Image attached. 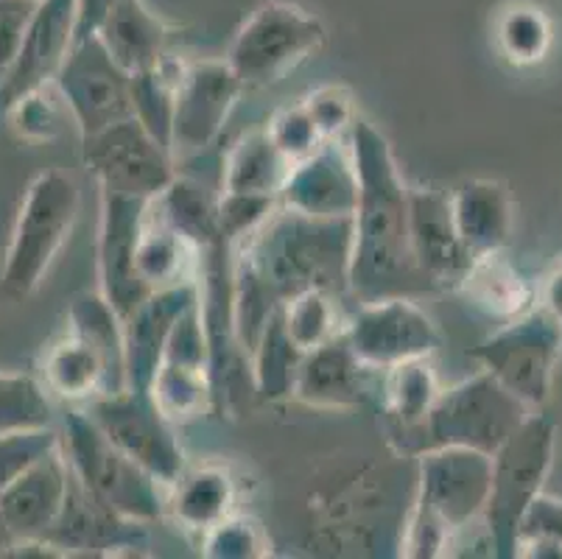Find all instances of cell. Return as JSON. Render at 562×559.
<instances>
[{"instance_id":"cell-1","label":"cell","mask_w":562,"mask_h":559,"mask_svg":"<svg viewBox=\"0 0 562 559\" xmlns=\"http://www.w3.org/2000/svg\"><path fill=\"white\" fill-rule=\"evenodd\" d=\"M350 154L359 174L352 213V253L347 291L359 302L434 291L417 269L408 238V188L390 141L364 118L350 126Z\"/></svg>"},{"instance_id":"cell-2","label":"cell","mask_w":562,"mask_h":559,"mask_svg":"<svg viewBox=\"0 0 562 559\" xmlns=\"http://www.w3.org/2000/svg\"><path fill=\"white\" fill-rule=\"evenodd\" d=\"M352 219H314L283 204L235 246V260L283 305L308 289L345 294L350 280Z\"/></svg>"},{"instance_id":"cell-3","label":"cell","mask_w":562,"mask_h":559,"mask_svg":"<svg viewBox=\"0 0 562 559\" xmlns=\"http://www.w3.org/2000/svg\"><path fill=\"white\" fill-rule=\"evenodd\" d=\"M59 450L76 484L110 515L140 526H151L166 515L162 490L168 487L115 448L85 409L65 414L59 425Z\"/></svg>"},{"instance_id":"cell-4","label":"cell","mask_w":562,"mask_h":559,"mask_svg":"<svg viewBox=\"0 0 562 559\" xmlns=\"http://www.w3.org/2000/svg\"><path fill=\"white\" fill-rule=\"evenodd\" d=\"M79 204V188L68 174L50 168L34 177L20 202L0 269V294L7 300H29L43 286L74 233Z\"/></svg>"},{"instance_id":"cell-5","label":"cell","mask_w":562,"mask_h":559,"mask_svg":"<svg viewBox=\"0 0 562 559\" xmlns=\"http://www.w3.org/2000/svg\"><path fill=\"white\" fill-rule=\"evenodd\" d=\"M554 448L557 423L540 409L531 412L513 437L493 454L490 495L482 515L493 557L515 559L520 517L549 481Z\"/></svg>"},{"instance_id":"cell-6","label":"cell","mask_w":562,"mask_h":559,"mask_svg":"<svg viewBox=\"0 0 562 559\" xmlns=\"http://www.w3.org/2000/svg\"><path fill=\"white\" fill-rule=\"evenodd\" d=\"M529 409L501 387L490 372H476L451 389H442L431 412L412 437V450L470 448L493 456L529 417Z\"/></svg>"},{"instance_id":"cell-7","label":"cell","mask_w":562,"mask_h":559,"mask_svg":"<svg viewBox=\"0 0 562 559\" xmlns=\"http://www.w3.org/2000/svg\"><path fill=\"white\" fill-rule=\"evenodd\" d=\"M328 43V29L308 9L289 0H269L255 9L235 31L227 48V65L241 79L244 90L272 87L319 54Z\"/></svg>"},{"instance_id":"cell-8","label":"cell","mask_w":562,"mask_h":559,"mask_svg":"<svg viewBox=\"0 0 562 559\" xmlns=\"http://www.w3.org/2000/svg\"><path fill=\"white\" fill-rule=\"evenodd\" d=\"M470 356L529 412H540L554 387V372L562 356V327L543 308H531L529 314L515 316L484 338Z\"/></svg>"},{"instance_id":"cell-9","label":"cell","mask_w":562,"mask_h":559,"mask_svg":"<svg viewBox=\"0 0 562 559\" xmlns=\"http://www.w3.org/2000/svg\"><path fill=\"white\" fill-rule=\"evenodd\" d=\"M87 417L93 420L115 448L149 470L160 484H173L186 470V450L173 423L157 409L149 389H121L99 394L85 403Z\"/></svg>"},{"instance_id":"cell-10","label":"cell","mask_w":562,"mask_h":559,"mask_svg":"<svg viewBox=\"0 0 562 559\" xmlns=\"http://www.w3.org/2000/svg\"><path fill=\"white\" fill-rule=\"evenodd\" d=\"M493 456L470 448H428L417 454L414 512L431 517L451 537L482 521Z\"/></svg>"},{"instance_id":"cell-11","label":"cell","mask_w":562,"mask_h":559,"mask_svg":"<svg viewBox=\"0 0 562 559\" xmlns=\"http://www.w3.org/2000/svg\"><path fill=\"white\" fill-rule=\"evenodd\" d=\"M81 157L101 193L155 202L166 191L173 171V154L166 152L135 118L112 123L110 130L81 141Z\"/></svg>"},{"instance_id":"cell-12","label":"cell","mask_w":562,"mask_h":559,"mask_svg":"<svg viewBox=\"0 0 562 559\" xmlns=\"http://www.w3.org/2000/svg\"><path fill=\"white\" fill-rule=\"evenodd\" d=\"M54 90L68 104L81 141L132 118L130 74L110 59L99 37L74 43L68 59L56 74Z\"/></svg>"},{"instance_id":"cell-13","label":"cell","mask_w":562,"mask_h":559,"mask_svg":"<svg viewBox=\"0 0 562 559\" xmlns=\"http://www.w3.org/2000/svg\"><path fill=\"white\" fill-rule=\"evenodd\" d=\"M345 338L364 367L383 372L414 358H431L439 347L437 325L412 297L361 302Z\"/></svg>"},{"instance_id":"cell-14","label":"cell","mask_w":562,"mask_h":559,"mask_svg":"<svg viewBox=\"0 0 562 559\" xmlns=\"http://www.w3.org/2000/svg\"><path fill=\"white\" fill-rule=\"evenodd\" d=\"M241 92V79L227 59L186 62L177 85L171 152L196 154L216 143Z\"/></svg>"},{"instance_id":"cell-15","label":"cell","mask_w":562,"mask_h":559,"mask_svg":"<svg viewBox=\"0 0 562 559\" xmlns=\"http://www.w3.org/2000/svg\"><path fill=\"white\" fill-rule=\"evenodd\" d=\"M149 204L143 199L101 193L99 291L121 320H126L151 294L135 266L137 241L149 219Z\"/></svg>"},{"instance_id":"cell-16","label":"cell","mask_w":562,"mask_h":559,"mask_svg":"<svg viewBox=\"0 0 562 559\" xmlns=\"http://www.w3.org/2000/svg\"><path fill=\"white\" fill-rule=\"evenodd\" d=\"M74 34L76 0H40L12 74L0 87V115H7L29 92L54 85L74 48Z\"/></svg>"},{"instance_id":"cell-17","label":"cell","mask_w":562,"mask_h":559,"mask_svg":"<svg viewBox=\"0 0 562 559\" xmlns=\"http://www.w3.org/2000/svg\"><path fill=\"white\" fill-rule=\"evenodd\" d=\"M278 202L314 219H352L359 204V174L350 148L325 141L311 157L294 163Z\"/></svg>"},{"instance_id":"cell-18","label":"cell","mask_w":562,"mask_h":559,"mask_svg":"<svg viewBox=\"0 0 562 559\" xmlns=\"http://www.w3.org/2000/svg\"><path fill=\"white\" fill-rule=\"evenodd\" d=\"M408 238L414 264L434 289H457L470 266L451 213V193L408 188Z\"/></svg>"},{"instance_id":"cell-19","label":"cell","mask_w":562,"mask_h":559,"mask_svg":"<svg viewBox=\"0 0 562 559\" xmlns=\"http://www.w3.org/2000/svg\"><path fill=\"white\" fill-rule=\"evenodd\" d=\"M70 495V468L54 450L0 492V517L18 543H43L56 526Z\"/></svg>"},{"instance_id":"cell-20","label":"cell","mask_w":562,"mask_h":559,"mask_svg":"<svg viewBox=\"0 0 562 559\" xmlns=\"http://www.w3.org/2000/svg\"><path fill=\"white\" fill-rule=\"evenodd\" d=\"M291 398L322 412H352L370 400V367L347 345L345 333L308 350L300 361Z\"/></svg>"},{"instance_id":"cell-21","label":"cell","mask_w":562,"mask_h":559,"mask_svg":"<svg viewBox=\"0 0 562 559\" xmlns=\"http://www.w3.org/2000/svg\"><path fill=\"white\" fill-rule=\"evenodd\" d=\"M199 300V286L186 283L151 291L124 320L126 387L149 389L166 353L168 336L188 308Z\"/></svg>"},{"instance_id":"cell-22","label":"cell","mask_w":562,"mask_h":559,"mask_svg":"<svg viewBox=\"0 0 562 559\" xmlns=\"http://www.w3.org/2000/svg\"><path fill=\"white\" fill-rule=\"evenodd\" d=\"M451 213L470 260L501 253L513 235V197L498 179H468L451 193Z\"/></svg>"},{"instance_id":"cell-23","label":"cell","mask_w":562,"mask_h":559,"mask_svg":"<svg viewBox=\"0 0 562 559\" xmlns=\"http://www.w3.org/2000/svg\"><path fill=\"white\" fill-rule=\"evenodd\" d=\"M95 37L130 76L157 68L166 59L168 25L143 0H117L101 20Z\"/></svg>"},{"instance_id":"cell-24","label":"cell","mask_w":562,"mask_h":559,"mask_svg":"<svg viewBox=\"0 0 562 559\" xmlns=\"http://www.w3.org/2000/svg\"><path fill=\"white\" fill-rule=\"evenodd\" d=\"M166 512L182 529L204 535L235 512V481L222 465L188 468L168 484Z\"/></svg>"},{"instance_id":"cell-25","label":"cell","mask_w":562,"mask_h":559,"mask_svg":"<svg viewBox=\"0 0 562 559\" xmlns=\"http://www.w3.org/2000/svg\"><path fill=\"white\" fill-rule=\"evenodd\" d=\"M457 291L464 300L482 308L484 314L501 316L507 322L515 320V316L529 314L535 300H538L535 286L504 258V249L470 260Z\"/></svg>"},{"instance_id":"cell-26","label":"cell","mask_w":562,"mask_h":559,"mask_svg":"<svg viewBox=\"0 0 562 559\" xmlns=\"http://www.w3.org/2000/svg\"><path fill=\"white\" fill-rule=\"evenodd\" d=\"M291 166L266 130L241 135L224 157L222 191L252 193V197H280Z\"/></svg>"},{"instance_id":"cell-27","label":"cell","mask_w":562,"mask_h":559,"mask_svg":"<svg viewBox=\"0 0 562 559\" xmlns=\"http://www.w3.org/2000/svg\"><path fill=\"white\" fill-rule=\"evenodd\" d=\"M137 275L151 291L173 289V286L196 283L199 277V249L177 230L162 224L149 213L143 224L140 241L135 255Z\"/></svg>"},{"instance_id":"cell-28","label":"cell","mask_w":562,"mask_h":559,"mask_svg":"<svg viewBox=\"0 0 562 559\" xmlns=\"http://www.w3.org/2000/svg\"><path fill=\"white\" fill-rule=\"evenodd\" d=\"M43 387L68 403H90L106 394V369L99 353L85 338L68 331L45 350Z\"/></svg>"},{"instance_id":"cell-29","label":"cell","mask_w":562,"mask_h":559,"mask_svg":"<svg viewBox=\"0 0 562 559\" xmlns=\"http://www.w3.org/2000/svg\"><path fill=\"white\" fill-rule=\"evenodd\" d=\"M68 331L85 338L101 356L106 369V394L126 389V347H124V320L115 308L95 294H79L70 305Z\"/></svg>"},{"instance_id":"cell-30","label":"cell","mask_w":562,"mask_h":559,"mask_svg":"<svg viewBox=\"0 0 562 559\" xmlns=\"http://www.w3.org/2000/svg\"><path fill=\"white\" fill-rule=\"evenodd\" d=\"M149 213L191 241L196 249L222 238L218 233V197L186 177H173L166 191L149 204Z\"/></svg>"},{"instance_id":"cell-31","label":"cell","mask_w":562,"mask_h":559,"mask_svg":"<svg viewBox=\"0 0 562 559\" xmlns=\"http://www.w3.org/2000/svg\"><path fill=\"white\" fill-rule=\"evenodd\" d=\"M437 372L431 358H414L386 369L383 378V409L403 439H412L439 398Z\"/></svg>"},{"instance_id":"cell-32","label":"cell","mask_w":562,"mask_h":559,"mask_svg":"<svg viewBox=\"0 0 562 559\" xmlns=\"http://www.w3.org/2000/svg\"><path fill=\"white\" fill-rule=\"evenodd\" d=\"M182 68L186 62L166 56L157 68L130 76L132 118L166 152H171L173 146V107H177V85H180Z\"/></svg>"},{"instance_id":"cell-33","label":"cell","mask_w":562,"mask_h":559,"mask_svg":"<svg viewBox=\"0 0 562 559\" xmlns=\"http://www.w3.org/2000/svg\"><path fill=\"white\" fill-rule=\"evenodd\" d=\"M149 394L157 403V409L173 425L191 423V420L204 417L207 412H216L211 369L204 367L162 361L157 367L155 378H151Z\"/></svg>"},{"instance_id":"cell-34","label":"cell","mask_w":562,"mask_h":559,"mask_svg":"<svg viewBox=\"0 0 562 559\" xmlns=\"http://www.w3.org/2000/svg\"><path fill=\"white\" fill-rule=\"evenodd\" d=\"M305 353L289 338L283 327V316L278 314L266 322L263 333L255 342L249 353V367H252L255 398L260 400H283L291 398L294 378H297L300 361Z\"/></svg>"},{"instance_id":"cell-35","label":"cell","mask_w":562,"mask_h":559,"mask_svg":"<svg viewBox=\"0 0 562 559\" xmlns=\"http://www.w3.org/2000/svg\"><path fill=\"white\" fill-rule=\"evenodd\" d=\"M495 40H498L501 54L507 56L513 65L526 68L546 59L554 40L549 14L535 3H515L498 18L495 25Z\"/></svg>"},{"instance_id":"cell-36","label":"cell","mask_w":562,"mask_h":559,"mask_svg":"<svg viewBox=\"0 0 562 559\" xmlns=\"http://www.w3.org/2000/svg\"><path fill=\"white\" fill-rule=\"evenodd\" d=\"M283 327L289 338L303 353L316 350L339 333V311H336V294L322 289L300 291L280 305Z\"/></svg>"},{"instance_id":"cell-37","label":"cell","mask_w":562,"mask_h":559,"mask_svg":"<svg viewBox=\"0 0 562 559\" xmlns=\"http://www.w3.org/2000/svg\"><path fill=\"white\" fill-rule=\"evenodd\" d=\"M56 425L54 403L43 381L25 372L0 369V434Z\"/></svg>"},{"instance_id":"cell-38","label":"cell","mask_w":562,"mask_h":559,"mask_svg":"<svg viewBox=\"0 0 562 559\" xmlns=\"http://www.w3.org/2000/svg\"><path fill=\"white\" fill-rule=\"evenodd\" d=\"M515 559H562V501L540 492L524 512Z\"/></svg>"},{"instance_id":"cell-39","label":"cell","mask_w":562,"mask_h":559,"mask_svg":"<svg viewBox=\"0 0 562 559\" xmlns=\"http://www.w3.org/2000/svg\"><path fill=\"white\" fill-rule=\"evenodd\" d=\"M54 450H59V425L0 434V492Z\"/></svg>"},{"instance_id":"cell-40","label":"cell","mask_w":562,"mask_h":559,"mask_svg":"<svg viewBox=\"0 0 562 559\" xmlns=\"http://www.w3.org/2000/svg\"><path fill=\"white\" fill-rule=\"evenodd\" d=\"M202 554L207 559H258L269 554L260 526L249 517L229 515L202 535Z\"/></svg>"},{"instance_id":"cell-41","label":"cell","mask_w":562,"mask_h":559,"mask_svg":"<svg viewBox=\"0 0 562 559\" xmlns=\"http://www.w3.org/2000/svg\"><path fill=\"white\" fill-rule=\"evenodd\" d=\"M266 132H269L274 146L283 152V157L289 163L305 160V157H311L325 143V137L319 135L314 118H311L308 107L303 101L280 107L272 115V121H269V126H266Z\"/></svg>"},{"instance_id":"cell-42","label":"cell","mask_w":562,"mask_h":559,"mask_svg":"<svg viewBox=\"0 0 562 559\" xmlns=\"http://www.w3.org/2000/svg\"><path fill=\"white\" fill-rule=\"evenodd\" d=\"M54 85L34 90L18 101L7 118L12 121V130L25 143H50L63 132V115L54 101Z\"/></svg>"},{"instance_id":"cell-43","label":"cell","mask_w":562,"mask_h":559,"mask_svg":"<svg viewBox=\"0 0 562 559\" xmlns=\"http://www.w3.org/2000/svg\"><path fill=\"white\" fill-rule=\"evenodd\" d=\"M278 197H252V193H218V233L233 246L255 233L278 208Z\"/></svg>"},{"instance_id":"cell-44","label":"cell","mask_w":562,"mask_h":559,"mask_svg":"<svg viewBox=\"0 0 562 559\" xmlns=\"http://www.w3.org/2000/svg\"><path fill=\"white\" fill-rule=\"evenodd\" d=\"M303 104L308 107L311 118H314L316 130L325 141H336L345 130H350L356 121V104H352V92L347 87L330 85L319 87L311 96H305Z\"/></svg>"},{"instance_id":"cell-45","label":"cell","mask_w":562,"mask_h":559,"mask_svg":"<svg viewBox=\"0 0 562 559\" xmlns=\"http://www.w3.org/2000/svg\"><path fill=\"white\" fill-rule=\"evenodd\" d=\"M37 7L40 0H0V87L12 74Z\"/></svg>"},{"instance_id":"cell-46","label":"cell","mask_w":562,"mask_h":559,"mask_svg":"<svg viewBox=\"0 0 562 559\" xmlns=\"http://www.w3.org/2000/svg\"><path fill=\"white\" fill-rule=\"evenodd\" d=\"M117 0H76V34L74 43L87 37H95L101 20L110 14Z\"/></svg>"},{"instance_id":"cell-47","label":"cell","mask_w":562,"mask_h":559,"mask_svg":"<svg viewBox=\"0 0 562 559\" xmlns=\"http://www.w3.org/2000/svg\"><path fill=\"white\" fill-rule=\"evenodd\" d=\"M538 297H540V302H543L540 308H543L546 314H549L551 320L562 327V258H560V264L551 269V275L543 280Z\"/></svg>"},{"instance_id":"cell-48","label":"cell","mask_w":562,"mask_h":559,"mask_svg":"<svg viewBox=\"0 0 562 559\" xmlns=\"http://www.w3.org/2000/svg\"><path fill=\"white\" fill-rule=\"evenodd\" d=\"M12 548H14V537L12 532H9L7 523H3V517H0V557L12 554Z\"/></svg>"}]
</instances>
